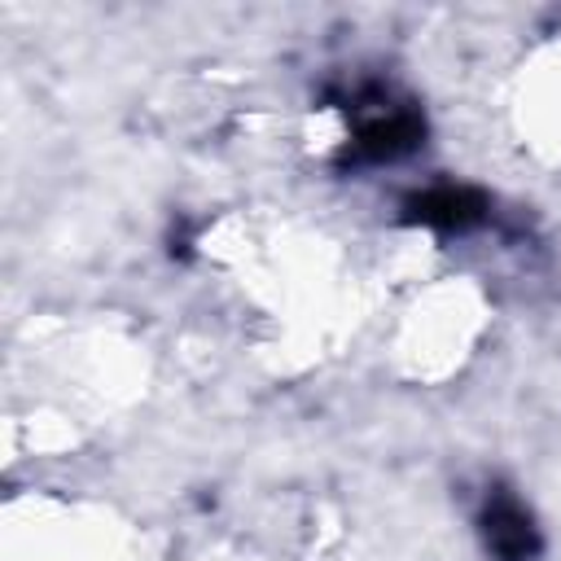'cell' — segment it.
<instances>
[{"label":"cell","instance_id":"1","mask_svg":"<svg viewBox=\"0 0 561 561\" xmlns=\"http://www.w3.org/2000/svg\"><path fill=\"white\" fill-rule=\"evenodd\" d=\"M491 522H495V526H491V539H495V548H500V552H509V557H522V552L530 548V530H526V522H522L513 509L495 513Z\"/></svg>","mask_w":561,"mask_h":561}]
</instances>
